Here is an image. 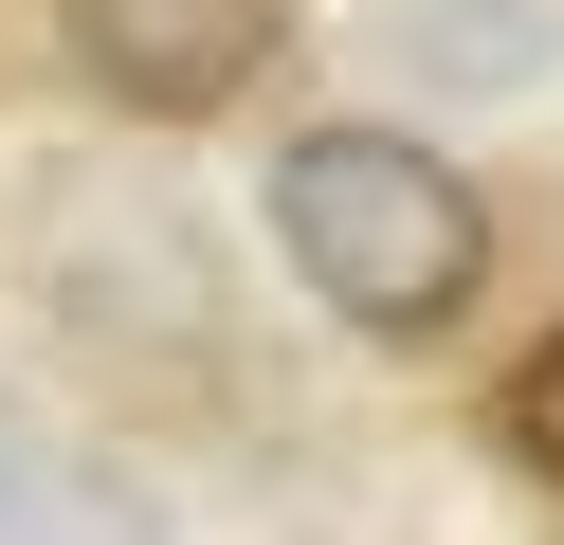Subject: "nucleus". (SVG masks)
I'll return each mask as SVG.
<instances>
[{"instance_id":"f257e3e1","label":"nucleus","mask_w":564,"mask_h":545,"mask_svg":"<svg viewBox=\"0 0 564 545\" xmlns=\"http://www.w3.org/2000/svg\"><path fill=\"white\" fill-rule=\"evenodd\" d=\"M273 254L310 273L328 327L419 346V327L474 309L491 218H474V182H455L419 128H292V145H273Z\"/></svg>"},{"instance_id":"f03ea898","label":"nucleus","mask_w":564,"mask_h":545,"mask_svg":"<svg viewBox=\"0 0 564 545\" xmlns=\"http://www.w3.org/2000/svg\"><path fill=\"white\" fill-rule=\"evenodd\" d=\"M37 291H55V327H91L128 291L147 346L219 363V237H200L164 182H37Z\"/></svg>"},{"instance_id":"7ed1b4c3","label":"nucleus","mask_w":564,"mask_h":545,"mask_svg":"<svg viewBox=\"0 0 564 545\" xmlns=\"http://www.w3.org/2000/svg\"><path fill=\"white\" fill-rule=\"evenodd\" d=\"M74 55H91L110 109L200 128V109H237L273 55H292V0H74Z\"/></svg>"},{"instance_id":"20e7f679","label":"nucleus","mask_w":564,"mask_h":545,"mask_svg":"<svg viewBox=\"0 0 564 545\" xmlns=\"http://www.w3.org/2000/svg\"><path fill=\"white\" fill-rule=\"evenodd\" d=\"M0 545H164V509H147V472L110 436L0 400Z\"/></svg>"},{"instance_id":"39448f33","label":"nucleus","mask_w":564,"mask_h":545,"mask_svg":"<svg viewBox=\"0 0 564 545\" xmlns=\"http://www.w3.org/2000/svg\"><path fill=\"white\" fill-rule=\"evenodd\" d=\"M491 436H510V455H528V472L564 491V327H546V346L510 363V400H491Z\"/></svg>"}]
</instances>
